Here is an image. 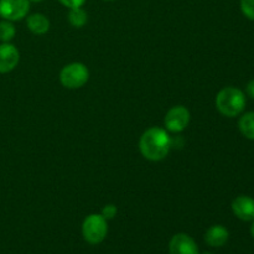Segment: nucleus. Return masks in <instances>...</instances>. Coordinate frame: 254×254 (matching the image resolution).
Wrapping results in <instances>:
<instances>
[{"label": "nucleus", "mask_w": 254, "mask_h": 254, "mask_svg": "<svg viewBox=\"0 0 254 254\" xmlns=\"http://www.w3.org/2000/svg\"><path fill=\"white\" fill-rule=\"evenodd\" d=\"M173 146V139L163 128L153 127L143 133L139 141L141 155L150 161H160L168 156Z\"/></svg>", "instance_id": "f257e3e1"}, {"label": "nucleus", "mask_w": 254, "mask_h": 254, "mask_svg": "<svg viewBox=\"0 0 254 254\" xmlns=\"http://www.w3.org/2000/svg\"><path fill=\"white\" fill-rule=\"evenodd\" d=\"M216 107L221 114L228 118L240 116L246 108L245 93L236 87H226L218 92Z\"/></svg>", "instance_id": "f03ea898"}, {"label": "nucleus", "mask_w": 254, "mask_h": 254, "mask_svg": "<svg viewBox=\"0 0 254 254\" xmlns=\"http://www.w3.org/2000/svg\"><path fill=\"white\" fill-rule=\"evenodd\" d=\"M108 233V223L102 215L92 213L84 218L82 223V235L89 245H99L103 242Z\"/></svg>", "instance_id": "7ed1b4c3"}, {"label": "nucleus", "mask_w": 254, "mask_h": 254, "mask_svg": "<svg viewBox=\"0 0 254 254\" xmlns=\"http://www.w3.org/2000/svg\"><path fill=\"white\" fill-rule=\"evenodd\" d=\"M89 79V71L86 64L81 62H72L66 64L60 72V81L62 86L68 89H77L83 87Z\"/></svg>", "instance_id": "20e7f679"}, {"label": "nucleus", "mask_w": 254, "mask_h": 254, "mask_svg": "<svg viewBox=\"0 0 254 254\" xmlns=\"http://www.w3.org/2000/svg\"><path fill=\"white\" fill-rule=\"evenodd\" d=\"M190 112L186 107L176 106L173 107L170 111L166 113L164 123H165L166 130L171 133H180L188 128L190 123Z\"/></svg>", "instance_id": "39448f33"}, {"label": "nucleus", "mask_w": 254, "mask_h": 254, "mask_svg": "<svg viewBox=\"0 0 254 254\" xmlns=\"http://www.w3.org/2000/svg\"><path fill=\"white\" fill-rule=\"evenodd\" d=\"M30 10L29 0H0V17L9 21L24 19Z\"/></svg>", "instance_id": "423d86ee"}, {"label": "nucleus", "mask_w": 254, "mask_h": 254, "mask_svg": "<svg viewBox=\"0 0 254 254\" xmlns=\"http://www.w3.org/2000/svg\"><path fill=\"white\" fill-rule=\"evenodd\" d=\"M20 61L19 50L10 42L0 44V73H9Z\"/></svg>", "instance_id": "0eeeda50"}, {"label": "nucleus", "mask_w": 254, "mask_h": 254, "mask_svg": "<svg viewBox=\"0 0 254 254\" xmlns=\"http://www.w3.org/2000/svg\"><path fill=\"white\" fill-rule=\"evenodd\" d=\"M169 252L170 254H200L193 238L186 233H178L171 238Z\"/></svg>", "instance_id": "6e6552de"}, {"label": "nucleus", "mask_w": 254, "mask_h": 254, "mask_svg": "<svg viewBox=\"0 0 254 254\" xmlns=\"http://www.w3.org/2000/svg\"><path fill=\"white\" fill-rule=\"evenodd\" d=\"M232 211L235 216L245 222L254 221V198L241 195L232 202Z\"/></svg>", "instance_id": "1a4fd4ad"}, {"label": "nucleus", "mask_w": 254, "mask_h": 254, "mask_svg": "<svg viewBox=\"0 0 254 254\" xmlns=\"http://www.w3.org/2000/svg\"><path fill=\"white\" fill-rule=\"evenodd\" d=\"M228 238H230V232L227 228L221 225L212 226L205 233V242L210 247H222L227 243Z\"/></svg>", "instance_id": "9d476101"}, {"label": "nucleus", "mask_w": 254, "mask_h": 254, "mask_svg": "<svg viewBox=\"0 0 254 254\" xmlns=\"http://www.w3.org/2000/svg\"><path fill=\"white\" fill-rule=\"evenodd\" d=\"M27 27L35 35H44L50 30V20L44 14H32L27 17Z\"/></svg>", "instance_id": "9b49d317"}, {"label": "nucleus", "mask_w": 254, "mask_h": 254, "mask_svg": "<svg viewBox=\"0 0 254 254\" xmlns=\"http://www.w3.org/2000/svg\"><path fill=\"white\" fill-rule=\"evenodd\" d=\"M238 127L243 135L247 139L254 140V112H248L241 117Z\"/></svg>", "instance_id": "f8f14e48"}, {"label": "nucleus", "mask_w": 254, "mask_h": 254, "mask_svg": "<svg viewBox=\"0 0 254 254\" xmlns=\"http://www.w3.org/2000/svg\"><path fill=\"white\" fill-rule=\"evenodd\" d=\"M87 12L82 7H73L69 9L68 12V21L73 27H82L87 24Z\"/></svg>", "instance_id": "ddd939ff"}, {"label": "nucleus", "mask_w": 254, "mask_h": 254, "mask_svg": "<svg viewBox=\"0 0 254 254\" xmlns=\"http://www.w3.org/2000/svg\"><path fill=\"white\" fill-rule=\"evenodd\" d=\"M15 34H16V30L12 21H9V20L0 21V41L10 42L15 37Z\"/></svg>", "instance_id": "4468645a"}, {"label": "nucleus", "mask_w": 254, "mask_h": 254, "mask_svg": "<svg viewBox=\"0 0 254 254\" xmlns=\"http://www.w3.org/2000/svg\"><path fill=\"white\" fill-rule=\"evenodd\" d=\"M241 10L246 17L254 21V0H241Z\"/></svg>", "instance_id": "2eb2a0df"}, {"label": "nucleus", "mask_w": 254, "mask_h": 254, "mask_svg": "<svg viewBox=\"0 0 254 254\" xmlns=\"http://www.w3.org/2000/svg\"><path fill=\"white\" fill-rule=\"evenodd\" d=\"M117 211H118V210H117V206H114V205H112V203H109V205L104 206L103 210H102L101 215L103 216V217L106 218L107 221H108V220H112V218L116 217Z\"/></svg>", "instance_id": "dca6fc26"}, {"label": "nucleus", "mask_w": 254, "mask_h": 254, "mask_svg": "<svg viewBox=\"0 0 254 254\" xmlns=\"http://www.w3.org/2000/svg\"><path fill=\"white\" fill-rule=\"evenodd\" d=\"M62 5H64L68 9H73V7H82L86 0H59Z\"/></svg>", "instance_id": "f3484780"}, {"label": "nucleus", "mask_w": 254, "mask_h": 254, "mask_svg": "<svg viewBox=\"0 0 254 254\" xmlns=\"http://www.w3.org/2000/svg\"><path fill=\"white\" fill-rule=\"evenodd\" d=\"M247 94L254 99V79L247 84Z\"/></svg>", "instance_id": "a211bd4d"}, {"label": "nucleus", "mask_w": 254, "mask_h": 254, "mask_svg": "<svg viewBox=\"0 0 254 254\" xmlns=\"http://www.w3.org/2000/svg\"><path fill=\"white\" fill-rule=\"evenodd\" d=\"M251 235H252L253 238H254V221H253L252 226H251Z\"/></svg>", "instance_id": "6ab92c4d"}, {"label": "nucleus", "mask_w": 254, "mask_h": 254, "mask_svg": "<svg viewBox=\"0 0 254 254\" xmlns=\"http://www.w3.org/2000/svg\"><path fill=\"white\" fill-rule=\"evenodd\" d=\"M29 1H32V2H40V1H42V0H29Z\"/></svg>", "instance_id": "aec40b11"}, {"label": "nucleus", "mask_w": 254, "mask_h": 254, "mask_svg": "<svg viewBox=\"0 0 254 254\" xmlns=\"http://www.w3.org/2000/svg\"><path fill=\"white\" fill-rule=\"evenodd\" d=\"M201 254H213V253H211V252H203V253H201Z\"/></svg>", "instance_id": "412c9836"}, {"label": "nucleus", "mask_w": 254, "mask_h": 254, "mask_svg": "<svg viewBox=\"0 0 254 254\" xmlns=\"http://www.w3.org/2000/svg\"><path fill=\"white\" fill-rule=\"evenodd\" d=\"M104 1H113V0H104Z\"/></svg>", "instance_id": "4be33fe9"}]
</instances>
